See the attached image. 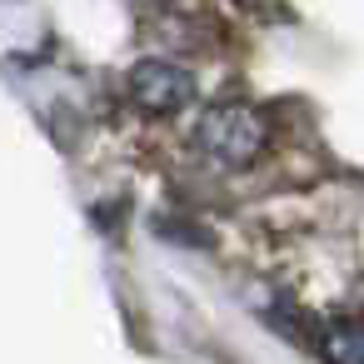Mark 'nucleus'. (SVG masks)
Returning a JSON list of instances; mask_svg holds the SVG:
<instances>
[{"label":"nucleus","mask_w":364,"mask_h":364,"mask_svg":"<svg viewBox=\"0 0 364 364\" xmlns=\"http://www.w3.org/2000/svg\"><path fill=\"white\" fill-rule=\"evenodd\" d=\"M195 145H200V155H210L215 165L245 170V165H255V160L264 155L269 125H264V115H259L255 105H245V100H215V105H205L200 120H195Z\"/></svg>","instance_id":"1"},{"label":"nucleus","mask_w":364,"mask_h":364,"mask_svg":"<svg viewBox=\"0 0 364 364\" xmlns=\"http://www.w3.org/2000/svg\"><path fill=\"white\" fill-rule=\"evenodd\" d=\"M125 90H130V100L145 115H175V110H185L195 100V75L185 65H175V60H155L150 55V60L130 65Z\"/></svg>","instance_id":"2"},{"label":"nucleus","mask_w":364,"mask_h":364,"mask_svg":"<svg viewBox=\"0 0 364 364\" xmlns=\"http://www.w3.org/2000/svg\"><path fill=\"white\" fill-rule=\"evenodd\" d=\"M324 364H364V324L359 319H334L319 334Z\"/></svg>","instance_id":"3"}]
</instances>
